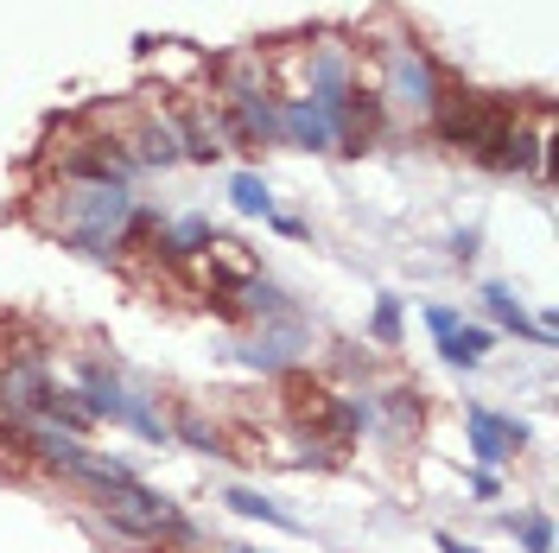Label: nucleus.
I'll return each mask as SVG.
<instances>
[{"mask_svg": "<svg viewBox=\"0 0 559 553\" xmlns=\"http://www.w3.org/2000/svg\"><path fill=\"white\" fill-rule=\"evenodd\" d=\"M58 211H45V229H58L76 255H121L127 249V223H134V197L127 184H76L64 179V191H51Z\"/></svg>", "mask_w": 559, "mask_h": 553, "instance_id": "obj_1", "label": "nucleus"}, {"mask_svg": "<svg viewBox=\"0 0 559 553\" xmlns=\"http://www.w3.org/2000/svg\"><path fill=\"white\" fill-rule=\"evenodd\" d=\"M96 503H102V521L121 528V534H134V541H191V528H185V516L172 509V496H159L147 483L96 490Z\"/></svg>", "mask_w": 559, "mask_h": 553, "instance_id": "obj_2", "label": "nucleus"}, {"mask_svg": "<svg viewBox=\"0 0 559 553\" xmlns=\"http://www.w3.org/2000/svg\"><path fill=\"white\" fill-rule=\"evenodd\" d=\"M381 71H388V83H381L375 96L401 103L408 115H433L439 89H446V76H439V64H433L426 51H413V45H388V51H381Z\"/></svg>", "mask_w": 559, "mask_h": 553, "instance_id": "obj_3", "label": "nucleus"}, {"mask_svg": "<svg viewBox=\"0 0 559 553\" xmlns=\"http://www.w3.org/2000/svg\"><path fill=\"white\" fill-rule=\"evenodd\" d=\"M58 172L76 179V184H127L134 153L121 147L114 134H89V141H76L71 153H58Z\"/></svg>", "mask_w": 559, "mask_h": 553, "instance_id": "obj_4", "label": "nucleus"}, {"mask_svg": "<svg viewBox=\"0 0 559 553\" xmlns=\"http://www.w3.org/2000/svg\"><path fill=\"white\" fill-rule=\"evenodd\" d=\"M464 426H471V452H477V465H502V458H515L527 445V426L515 420V413H489V407H464Z\"/></svg>", "mask_w": 559, "mask_h": 553, "instance_id": "obj_5", "label": "nucleus"}, {"mask_svg": "<svg viewBox=\"0 0 559 553\" xmlns=\"http://www.w3.org/2000/svg\"><path fill=\"white\" fill-rule=\"evenodd\" d=\"M337 147L343 153H363L381 134V96L375 89H363V83H350L343 96H337Z\"/></svg>", "mask_w": 559, "mask_h": 553, "instance_id": "obj_6", "label": "nucleus"}, {"mask_svg": "<svg viewBox=\"0 0 559 553\" xmlns=\"http://www.w3.org/2000/svg\"><path fill=\"white\" fill-rule=\"evenodd\" d=\"M280 134H293L299 147H337V115L325 103H312V96H293V103H280Z\"/></svg>", "mask_w": 559, "mask_h": 553, "instance_id": "obj_7", "label": "nucleus"}, {"mask_svg": "<svg viewBox=\"0 0 559 553\" xmlns=\"http://www.w3.org/2000/svg\"><path fill=\"white\" fill-rule=\"evenodd\" d=\"M76 401L89 407V420H127V388H121V375H109L102 363L83 369V382H76Z\"/></svg>", "mask_w": 559, "mask_h": 553, "instance_id": "obj_8", "label": "nucleus"}, {"mask_svg": "<svg viewBox=\"0 0 559 553\" xmlns=\"http://www.w3.org/2000/svg\"><path fill=\"white\" fill-rule=\"evenodd\" d=\"M134 159H147V166H179L185 159V141H179V115H147L141 128H134Z\"/></svg>", "mask_w": 559, "mask_h": 553, "instance_id": "obj_9", "label": "nucleus"}, {"mask_svg": "<svg viewBox=\"0 0 559 553\" xmlns=\"http://www.w3.org/2000/svg\"><path fill=\"white\" fill-rule=\"evenodd\" d=\"M210 242H217L210 217H185V223H172V229L153 236V249H159L166 261H197V255H210Z\"/></svg>", "mask_w": 559, "mask_h": 553, "instance_id": "obj_10", "label": "nucleus"}, {"mask_svg": "<svg viewBox=\"0 0 559 553\" xmlns=\"http://www.w3.org/2000/svg\"><path fill=\"white\" fill-rule=\"evenodd\" d=\"M287 395H293V420L305 433H312V426L331 433V401H337L331 388H318V382H305V375H287Z\"/></svg>", "mask_w": 559, "mask_h": 553, "instance_id": "obj_11", "label": "nucleus"}, {"mask_svg": "<svg viewBox=\"0 0 559 553\" xmlns=\"http://www.w3.org/2000/svg\"><path fill=\"white\" fill-rule=\"evenodd\" d=\"M484 299H489V312L509 325V332H522V337H534V344H554V318H527L522 312V299L509 293V287H484Z\"/></svg>", "mask_w": 559, "mask_h": 553, "instance_id": "obj_12", "label": "nucleus"}, {"mask_svg": "<svg viewBox=\"0 0 559 553\" xmlns=\"http://www.w3.org/2000/svg\"><path fill=\"white\" fill-rule=\"evenodd\" d=\"M489 344H496V332H484V325H458V332L439 337L446 363H458V369H477V363L489 357Z\"/></svg>", "mask_w": 559, "mask_h": 553, "instance_id": "obj_13", "label": "nucleus"}, {"mask_svg": "<svg viewBox=\"0 0 559 553\" xmlns=\"http://www.w3.org/2000/svg\"><path fill=\"white\" fill-rule=\"evenodd\" d=\"M223 503H229V509H235V516H248V521H267V528H287V534H293V528H299V521L287 516L280 503H267L262 490H242V483H235V490H223Z\"/></svg>", "mask_w": 559, "mask_h": 553, "instance_id": "obj_14", "label": "nucleus"}, {"mask_svg": "<svg viewBox=\"0 0 559 553\" xmlns=\"http://www.w3.org/2000/svg\"><path fill=\"white\" fill-rule=\"evenodd\" d=\"M229 197H235L242 217H274V197H267V184L255 179V172H235V179H229Z\"/></svg>", "mask_w": 559, "mask_h": 553, "instance_id": "obj_15", "label": "nucleus"}, {"mask_svg": "<svg viewBox=\"0 0 559 553\" xmlns=\"http://www.w3.org/2000/svg\"><path fill=\"white\" fill-rule=\"evenodd\" d=\"M509 528H515V541H522L527 553H554V521L547 516H515Z\"/></svg>", "mask_w": 559, "mask_h": 553, "instance_id": "obj_16", "label": "nucleus"}, {"mask_svg": "<svg viewBox=\"0 0 559 553\" xmlns=\"http://www.w3.org/2000/svg\"><path fill=\"white\" fill-rule=\"evenodd\" d=\"M420 413H426V407H420V388H394V395H388V420H394L401 433L420 426Z\"/></svg>", "mask_w": 559, "mask_h": 553, "instance_id": "obj_17", "label": "nucleus"}, {"mask_svg": "<svg viewBox=\"0 0 559 553\" xmlns=\"http://www.w3.org/2000/svg\"><path fill=\"white\" fill-rule=\"evenodd\" d=\"M369 337L375 344H394V337H401V299H381V305H375Z\"/></svg>", "mask_w": 559, "mask_h": 553, "instance_id": "obj_18", "label": "nucleus"}, {"mask_svg": "<svg viewBox=\"0 0 559 553\" xmlns=\"http://www.w3.org/2000/svg\"><path fill=\"white\" fill-rule=\"evenodd\" d=\"M179 440L197 445V452H223V433H217V426H204L197 413H185V420H179Z\"/></svg>", "mask_w": 559, "mask_h": 553, "instance_id": "obj_19", "label": "nucleus"}, {"mask_svg": "<svg viewBox=\"0 0 559 553\" xmlns=\"http://www.w3.org/2000/svg\"><path fill=\"white\" fill-rule=\"evenodd\" d=\"M458 325H464V312H451V305H426V332H433V337L458 332Z\"/></svg>", "mask_w": 559, "mask_h": 553, "instance_id": "obj_20", "label": "nucleus"}, {"mask_svg": "<svg viewBox=\"0 0 559 553\" xmlns=\"http://www.w3.org/2000/svg\"><path fill=\"white\" fill-rule=\"evenodd\" d=\"M471 490L477 496H496V471H471Z\"/></svg>", "mask_w": 559, "mask_h": 553, "instance_id": "obj_21", "label": "nucleus"}, {"mask_svg": "<svg viewBox=\"0 0 559 553\" xmlns=\"http://www.w3.org/2000/svg\"><path fill=\"white\" fill-rule=\"evenodd\" d=\"M439 553H484V548H471V541H458V534H439Z\"/></svg>", "mask_w": 559, "mask_h": 553, "instance_id": "obj_22", "label": "nucleus"}, {"mask_svg": "<svg viewBox=\"0 0 559 553\" xmlns=\"http://www.w3.org/2000/svg\"><path fill=\"white\" fill-rule=\"evenodd\" d=\"M223 553H255V548H223Z\"/></svg>", "mask_w": 559, "mask_h": 553, "instance_id": "obj_23", "label": "nucleus"}]
</instances>
